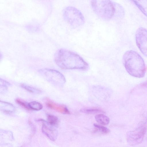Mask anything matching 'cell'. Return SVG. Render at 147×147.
<instances>
[{
    "instance_id": "1",
    "label": "cell",
    "mask_w": 147,
    "mask_h": 147,
    "mask_svg": "<svg viewBox=\"0 0 147 147\" xmlns=\"http://www.w3.org/2000/svg\"><path fill=\"white\" fill-rule=\"evenodd\" d=\"M54 59L57 65L63 69L84 70L88 67V64L80 55L65 49L57 51Z\"/></svg>"
},
{
    "instance_id": "2",
    "label": "cell",
    "mask_w": 147,
    "mask_h": 147,
    "mask_svg": "<svg viewBox=\"0 0 147 147\" xmlns=\"http://www.w3.org/2000/svg\"><path fill=\"white\" fill-rule=\"evenodd\" d=\"M123 61L127 73L136 78L143 77L146 68L144 60L136 52L131 50L126 51L123 55Z\"/></svg>"
},
{
    "instance_id": "3",
    "label": "cell",
    "mask_w": 147,
    "mask_h": 147,
    "mask_svg": "<svg viewBox=\"0 0 147 147\" xmlns=\"http://www.w3.org/2000/svg\"><path fill=\"white\" fill-rule=\"evenodd\" d=\"M92 8L95 13L100 18L109 20L117 15V3L110 0H92Z\"/></svg>"
},
{
    "instance_id": "4",
    "label": "cell",
    "mask_w": 147,
    "mask_h": 147,
    "mask_svg": "<svg viewBox=\"0 0 147 147\" xmlns=\"http://www.w3.org/2000/svg\"><path fill=\"white\" fill-rule=\"evenodd\" d=\"M147 130V120L140 123L139 125L133 130L128 132L127 135V140L128 144L132 146L141 143Z\"/></svg>"
},
{
    "instance_id": "5",
    "label": "cell",
    "mask_w": 147,
    "mask_h": 147,
    "mask_svg": "<svg viewBox=\"0 0 147 147\" xmlns=\"http://www.w3.org/2000/svg\"><path fill=\"white\" fill-rule=\"evenodd\" d=\"M63 15L66 21L73 27L80 26L84 22V18L82 13L73 7L65 8L63 11Z\"/></svg>"
},
{
    "instance_id": "6",
    "label": "cell",
    "mask_w": 147,
    "mask_h": 147,
    "mask_svg": "<svg viewBox=\"0 0 147 147\" xmlns=\"http://www.w3.org/2000/svg\"><path fill=\"white\" fill-rule=\"evenodd\" d=\"M38 71L44 78L55 86H62L66 82L64 76L57 70L43 68L39 70Z\"/></svg>"
},
{
    "instance_id": "7",
    "label": "cell",
    "mask_w": 147,
    "mask_h": 147,
    "mask_svg": "<svg viewBox=\"0 0 147 147\" xmlns=\"http://www.w3.org/2000/svg\"><path fill=\"white\" fill-rule=\"evenodd\" d=\"M136 45L142 53L147 57V29L140 27L136 34Z\"/></svg>"
},
{
    "instance_id": "8",
    "label": "cell",
    "mask_w": 147,
    "mask_h": 147,
    "mask_svg": "<svg viewBox=\"0 0 147 147\" xmlns=\"http://www.w3.org/2000/svg\"><path fill=\"white\" fill-rule=\"evenodd\" d=\"M46 105L50 109L55 110L62 113L64 114L70 113L67 108L64 105H58L50 100L47 102Z\"/></svg>"
},
{
    "instance_id": "9",
    "label": "cell",
    "mask_w": 147,
    "mask_h": 147,
    "mask_svg": "<svg viewBox=\"0 0 147 147\" xmlns=\"http://www.w3.org/2000/svg\"><path fill=\"white\" fill-rule=\"evenodd\" d=\"M43 133L51 140H55L57 136V133L54 130L48 127L43 123L42 127Z\"/></svg>"
},
{
    "instance_id": "10",
    "label": "cell",
    "mask_w": 147,
    "mask_h": 147,
    "mask_svg": "<svg viewBox=\"0 0 147 147\" xmlns=\"http://www.w3.org/2000/svg\"><path fill=\"white\" fill-rule=\"evenodd\" d=\"M0 109V110L5 113L10 114L15 111V107L12 104L10 103L1 100Z\"/></svg>"
},
{
    "instance_id": "11",
    "label": "cell",
    "mask_w": 147,
    "mask_h": 147,
    "mask_svg": "<svg viewBox=\"0 0 147 147\" xmlns=\"http://www.w3.org/2000/svg\"><path fill=\"white\" fill-rule=\"evenodd\" d=\"M133 1L144 14L147 16V0H134Z\"/></svg>"
},
{
    "instance_id": "12",
    "label": "cell",
    "mask_w": 147,
    "mask_h": 147,
    "mask_svg": "<svg viewBox=\"0 0 147 147\" xmlns=\"http://www.w3.org/2000/svg\"><path fill=\"white\" fill-rule=\"evenodd\" d=\"M95 118L98 123L102 125H108L110 122L109 118L107 116L102 114H98L96 115Z\"/></svg>"
},
{
    "instance_id": "13",
    "label": "cell",
    "mask_w": 147,
    "mask_h": 147,
    "mask_svg": "<svg viewBox=\"0 0 147 147\" xmlns=\"http://www.w3.org/2000/svg\"><path fill=\"white\" fill-rule=\"evenodd\" d=\"M20 86L27 91L32 93L39 94L41 92L39 89L30 86L25 84H21Z\"/></svg>"
},
{
    "instance_id": "14",
    "label": "cell",
    "mask_w": 147,
    "mask_h": 147,
    "mask_svg": "<svg viewBox=\"0 0 147 147\" xmlns=\"http://www.w3.org/2000/svg\"><path fill=\"white\" fill-rule=\"evenodd\" d=\"M28 105L30 109L36 111L40 110L43 107L42 105L40 103L36 101L29 102L28 103Z\"/></svg>"
},
{
    "instance_id": "15",
    "label": "cell",
    "mask_w": 147,
    "mask_h": 147,
    "mask_svg": "<svg viewBox=\"0 0 147 147\" xmlns=\"http://www.w3.org/2000/svg\"><path fill=\"white\" fill-rule=\"evenodd\" d=\"M96 130L102 134H107L110 131L107 127L97 124L94 123L93 125Z\"/></svg>"
},
{
    "instance_id": "16",
    "label": "cell",
    "mask_w": 147,
    "mask_h": 147,
    "mask_svg": "<svg viewBox=\"0 0 147 147\" xmlns=\"http://www.w3.org/2000/svg\"><path fill=\"white\" fill-rule=\"evenodd\" d=\"M47 120L48 123L51 125H56L59 123L58 118L56 116L52 115H47Z\"/></svg>"
},
{
    "instance_id": "17",
    "label": "cell",
    "mask_w": 147,
    "mask_h": 147,
    "mask_svg": "<svg viewBox=\"0 0 147 147\" xmlns=\"http://www.w3.org/2000/svg\"><path fill=\"white\" fill-rule=\"evenodd\" d=\"M10 85V84L3 79L0 78V92L2 91V93L7 90V88Z\"/></svg>"
},
{
    "instance_id": "18",
    "label": "cell",
    "mask_w": 147,
    "mask_h": 147,
    "mask_svg": "<svg viewBox=\"0 0 147 147\" xmlns=\"http://www.w3.org/2000/svg\"><path fill=\"white\" fill-rule=\"evenodd\" d=\"M81 111L87 114H93L102 112L101 110L97 109H83L81 110Z\"/></svg>"
},
{
    "instance_id": "19",
    "label": "cell",
    "mask_w": 147,
    "mask_h": 147,
    "mask_svg": "<svg viewBox=\"0 0 147 147\" xmlns=\"http://www.w3.org/2000/svg\"><path fill=\"white\" fill-rule=\"evenodd\" d=\"M16 102L17 104L26 109L27 110H30L28 106V104H27L20 99L19 98H16Z\"/></svg>"
}]
</instances>
